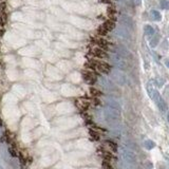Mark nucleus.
I'll return each mask as SVG.
<instances>
[{
  "mask_svg": "<svg viewBox=\"0 0 169 169\" xmlns=\"http://www.w3.org/2000/svg\"><path fill=\"white\" fill-rule=\"evenodd\" d=\"M108 59L110 60V62L115 68H118V69L122 70V71L128 69V63L126 61V59L123 56L120 55V54H118V53H114L113 52V53L109 54Z\"/></svg>",
  "mask_w": 169,
  "mask_h": 169,
  "instance_id": "obj_1",
  "label": "nucleus"
},
{
  "mask_svg": "<svg viewBox=\"0 0 169 169\" xmlns=\"http://www.w3.org/2000/svg\"><path fill=\"white\" fill-rule=\"evenodd\" d=\"M104 115H105V118H106L107 122H109V123H115V122H118L120 120V118H121V110H118L115 108L106 106L105 110H104Z\"/></svg>",
  "mask_w": 169,
  "mask_h": 169,
  "instance_id": "obj_2",
  "label": "nucleus"
},
{
  "mask_svg": "<svg viewBox=\"0 0 169 169\" xmlns=\"http://www.w3.org/2000/svg\"><path fill=\"white\" fill-rule=\"evenodd\" d=\"M89 65L93 70H96V71L103 73V74H109L111 69H112L110 63L105 61H100V60H91Z\"/></svg>",
  "mask_w": 169,
  "mask_h": 169,
  "instance_id": "obj_3",
  "label": "nucleus"
},
{
  "mask_svg": "<svg viewBox=\"0 0 169 169\" xmlns=\"http://www.w3.org/2000/svg\"><path fill=\"white\" fill-rule=\"evenodd\" d=\"M110 76V78L113 80L115 83H118L120 86H124L127 83V78L126 75L124 74V72L122 70H115V69H111L110 73L108 74Z\"/></svg>",
  "mask_w": 169,
  "mask_h": 169,
  "instance_id": "obj_4",
  "label": "nucleus"
},
{
  "mask_svg": "<svg viewBox=\"0 0 169 169\" xmlns=\"http://www.w3.org/2000/svg\"><path fill=\"white\" fill-rule=\"evenodd\" d=\"M150 97L154 100L155 104H156V106H158V108H159L162 112H165V111L167 110V104H166V102L164 100V98L161 96V94L159 93V91L154 90Z\"/></svg>",
  "mask_w": 169,
  "mask_h": 169,
  "instance_id": "obj_5",
  "label": "nucleus"
},
{
  "mask_svg": "<svg viewBox=\"0 0 169 169\" xmlns=\"http://www.w3.org/2000/svg\"><path fill=\"white\" fill-rule=\"evenodd\" d=\"M122 158L128 164H134L136 162V156H135L134 152H132L129 149H122Z\"/></svg>",
  "mask_w": 169,
  "mask_h": 169,
  "instance_id": "obj_6",
  "label": "nucleus"
},
{
  "mask_svg": "<svg viewBox=\"0 0 169 169\" xmlns=\"http://www.w3.org/2000/svg\"><path fill=\"white\" fill-rule=\"evenodd\" d=\"M97 78L100 79V85H102V87H104L107 91H114V90H115L114 83H112L109 78L105 77V76H100V75L97 76Z\"/></svg>",
  "mask_w": 169,
  "mask_h": 169,
  "instance_id": "obj_7",
  "label": "nucleus"
},
{
  "mask_svg": "<svg viewBox=\"0 0 169 169\" xmlns=\"http://www.w3.org/2000/svg\"><path fill=\"white\" fill-rule=\"evenodd\" d=\"M115 34L118 37H120L121 39H125V40H128L130 39V33L128 31V29H126L125 27H118L116 30H115Z\"/></svg>",
  "mask_w": 169,
  "mask_h": 169,
  "instance_id": "obj_8",
  "label": "nucleus"
},
{
  "mask_svg": "<svg viewBox=\"0 0 169 169\" xmlns=\"http://www.w3.org/2000/svg\"><path fill=\"white\" fill-rule=\"evenodd\" d=\"M121 21V24L123 27H125L126 29L128 30H133L134 28V23H133V20H132L131 18L129 17V16H126V15H123L120 19Z\"/></svg>",
  "mask_w": 169,
  "mask_h": 169,
  "instance_id": "obj_9",
  "label": "nucleus"
},
{
  "mask_svg": "<svg viewBox=\"0 0 169 169\" xmlns=\"http://www.w3.org/2000/svg\"><path fill=\"white\" fill-rule=\"evenodd\" d=\"M92 55L97 57V58L104 59V58H108L109 54H108L105 50H103V49L96 48V49H93V50H92Z\"/></svg>",
  "mask_w": 169,
  "mask_h": 169,
  "instance_id": "obj_10",
  "label": "nucleus"
},
{
  "mask_svg": "<svg viewBox=\"0 0 169 169\" xmlns=\"http://www.w3.org/2000/svg\"><path fill=\"white\" fill-rule=\"evenodd\" d=\"M83 77H85V80L89 83H94L96 81V78H97V76L94 73L90 72V71H87V72L83 73Z\"/></svg>",
  "mask_w": 169,
  "mask_h": 169,
  "instance_id": "obj_11",
  "label": "nucleus"
},
{
  "mask_svg": "<svg viewBox=\"0 0 169 169\" xmlns=\"http://www.w3.org/2000/svg\"><path fill=\"white\" fill-rule=\"evenodd\" d=\"M114 28V24L110 21H108V22H105V23L100 27V31H103L104 33H107V32L111 31L112 29Z\"/></svg>",
  "mask_w": 169,
  "mask_h": 169,
  "instance_id": "obj_12",
  "label": "nucleus"
},
{
  "mask_svg": "<svg viewBox=\"0 0 169 169\" xmlns=\"http://www.w3.org/2000/svg\"><path fill=\"white\" fill-rule=\"evenodd\" d=\"M150 16H151V19L154 21H161L162 20V15L160 13L159 11L156 10H152L150 12Z\"/></svg>",
  "mask_w": 169,
  "mask_h": 169,
  "instance_id": "obj_13",
  "label": "nucleus"
},
{
  "mask_svg": "<svg viewBox=\"0 0 169 169\" xmlns=\"http://www.w3.org/2000/svg\"><path fill=\"white\" fill-rule=\"evenodd\" d=\"M106 106H109V107L115 108V109H118V110H121V106H120V104H118V102H115V100H108L107 103H106Z\"/></svg>",
  "mask_w": 169,
  "mask_h": 169,
  "instance_id": "obj_14",
  "label": "nucleus"
},
{
  "mask_svg": "<svg viewBox=\"0 0 169 169\" xmlns=\"http://www.w3.org/2000/svg\"><path fill=\"white\" fill-rule=\"evenodd\" d=\"M144 31H145V35L146 36H153L154 35V29L152 28L151 25H145V28H144Z\"/></svg>",
  "mask_w": 169,
  "mask_h": 169,
  "instance_id": "obj_15",
  "label": "nucleus"
},
{
  "mask_svg": "<svg viewBox=\"0 0 169 169\" xmlns=\"http://www.w3.org/2000/svg\"><path fill=\"white\" fill-rule=\"evenodd\" d=\"M144 147H145L147 150H151L155 147V143L151 140H147V141L144 142Z\"/></svg>",
  "mask_w": 169,
  "mask_h": 169,
  "instance_id": "obj_16",
  "label": "nucleus"
},
{
  "mask_svg": "<svg viewBox=\"0 0 169 169\" xmlns=\"http://www.w3.org/2000/svg\"><path fill=\"white\" fill-rule=\"evenodd\" d=\"M160 41V35H154V37L150 40V47L151 48H155Z\"/></svg>",
  "mask_w": 169,
  "mask_h": 169,
  "instance_id": "obj_17",
  "label": "nucleus"
},
{
  "mask_svg": "<svg viewBox=\"0 0 169 169\" xmlns=\"http://www.w3.org/2000/svg\"><path fill=\"white\" fill-rule=\"evenodd\" d=\"M160 5L163 10H169V0H161Z\"/></svg>",
  "mask_w": 169,
  "mask_h": 169,
  "instance_id": "obj_18",
  "label": "nucleus"
},
{
  "mask_svg": "<svg viewBox=\"0 0 169 169\" xmlns=\"http://www.w3.org/2000/svg\"><path fill=\"white\" fill-rule=\"evenodd\" d=\"M155 81H156V85L159 87H162L163 83H164V79H161V77H156Z\"/></svg>",
  "mask_w": 169,
  "mask_h": 169,
  "instance_id": "obj_19",
  "label": "nucleus"
},
{
  "mask_svg": "<svg viewBox=\"0 0 169 169\" xmlns=\"http://www.w3.org/2000/svg\"><path fill=\"white\" fill-rule=\"evenodd\" d=\"M132 2H133V4H134V5L138 7V5H141V4H142V0H132Z\"/></svg>",
  "mask_w": 169,
  "mask_h": 169,
  "instance_id": "obj_20",
  "label": "nucleus"
},
{
  "mask_svg": "<svg viewBox=\"0 0 169 169\" xmlns=\"http://www.w3.org/2000/svg\"><path fill=\"white\" fill-rule=\"evenodd\" d=\"M165 63H166V66L168 67V69H169V59H167V60H166Z\"/></svg>",
  "mask_w": 169,
  "mask_h": 169,
  "instance_id": "obj_21",
  "label": "nucleus"
},
{
  "mask_svg": "<svg viewBox=\"0 0 169 169\" xmlns=\"http://www.w3.org/2000/svg\"><path fill=\"white\" fill-rule=\"evenodd\" d=\"M160 169H167L166 166H160Z\"/></svg>",
  "mask_w": 169,
  "mask_h": 169,
  "instance_id": "obj_22",
  "label": "nucleus"
},
{
  "mask_svg": "<svg viewBox=\"0 0 169 169\" xmlns=\"http://www.w3.org/2000/svg\"><path fill=\"white\" fill-rule=\"evenodd\" d=\"M167 121H168V123H169V112H168V114H167Z\"/></svg>",
  "mask_w": 169,
  "mask_h": 169,
  "instance_id": "obj_23",
  "label": "nucleus"
},
{
  "mask_svg": "<svg viewBox=\"0 0 169 169\" xmlns=\"http://www.w3.org/2000/svg\"><path fill=\"white\" fill-rule=\"evenodd\" d=\"M0 169H4V168H3V167H2L1 165H0Z\"/></svg>",
  "mask_w": 169,
  "mask_h": 169,
  "instance_id": "obj_24",
  "label": "nucleus"
}]
</instances>
